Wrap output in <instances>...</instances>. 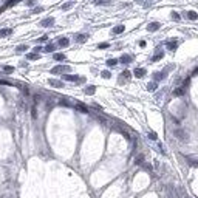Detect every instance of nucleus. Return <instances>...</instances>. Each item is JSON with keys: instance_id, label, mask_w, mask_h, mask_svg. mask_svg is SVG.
Wrapping results in <instances>:
<instances>
[{"instance_id": "obj_33", "label": "nucleus", "mask_w": 198, "mask_h": 198, "mask_svg": "<svg viewBox=\"0 0 198 198\" xmlns=\"http://www.w3.org/2000/svg\"><path fill=\"white\" fill-rule=\"evenodd\" d=\"M172 17H173L175 20H178V19H180V16H178V14H176V12L173 11V12H172Z\"/></svg>"}, {"instance_id": "obj_21", "label": "nucleus", "mask_w": 198, "mask_h": 198, "mask_svg": "<svg viewBox=\"0 0 198 198\" xmlns=\"http://www.w3.org/2000/svg\"><path fill=\"white\" fill-rule=\"evenodd\" d=\"M101 76H102L104 79H108V77H110L112 74H110V71H102V73H101Z\"/></svg>"}, {"instance_id": "obj_10", "label": "nucleus", "mask_w": 198, "mask_h": 198, "mask_svg": "<svg viewBox=\"0 0 198 198\" xmlns=\"http://www.w3.org/2000/svg\"><path fill=\"white\" fill-rule=\"evenodd\" d=\"M12 33L11 28H6V29H0V37H5V36H9Z\"/></svg>"}, {"instance_id": "obj_7", "label": "nucleus", "mask_w": 198, "mask_h": 198, "mask_svg": "<svg viewBox=\"0 0 198 198\" xmlns=\"http://www.w3.org/2000/svg\"><path fill=\"white\" fill-rule=\"evenodd\" d=\"M53 23H54V19H53V17L45 19V20H42V22H40L42 26H50V25H53Z\"/></svg>"}, {"instance_id": "obj_14", "label": "nucleus", "mask_w": 198, "mask_h": 198, "mask_svg": "<svg viewBox=\"0 0 198 198\" xmlns=\"http://www.w3.org/2000/svg\"><path fill=\"white\" fill-rule=\"evenodd\" d=\"M184 95V87H180L173 91V96H183Z\"/></svg>"}, {"instance_id": "obj_11", "label": "nucleus", "mask_w": 198, "mask_h": 198, "mask_svg": "<svg viewBox=\"0 0 198 198\" xmlns=\"http://www.w3.org/2000/svg\"><path fill=\"white\" fill-rule=\"evenodd\" d=\"M95 91H96V87H95V85H88V87L85 88V93H87V95H95Z\"/></svg>"}, {"instance_id": "obj_26", "label": "nucleus", "mask_w": 198, "mask_h": 198, "mask_svg": "<svg viewBox=\"0 0 198 198\" xmlns=\"http://www.w3.org/2000/svg\"><path fill=\"white\" fill-rule=\"evenodd\" d=\"M26 50H28L26 45H19L17 47V51H26Z\"/></svg>"}, {"instance_id": "obj_5", "label": "nucleus", "mask_w": 198, "mask_h": 198, "mask_svg": "<svg viewBox=\"0 0 198 198\" xmlns=\"http://www.w3.org/2000/svg\"><path fill=\"white\" fill-rule=\"evenodd\" d=\"M187 159V163H189V166H193V167H198V159L197 158H193V156H186Z\"/></svg>"}, {"instance_id": "obj_16", "label": "nucleus", "mask_w": 198, "mask_h": 198, "mask_svg": "<svg viewBox=\"0 0 198 198\" xmlns=\"http://www.w3.org/2000/svg\"><path fill=\"white\" fill-rule=\"evenodd\" d=\"M187 17L190 19V20H195V19H198V14H197L195 11H189L187 12Z\"/></svg>"}, {"instance_id": "obj_8", "label": "nucleus", "mask_w": 198, "mask_h": 198, "mask_svg": "<svg viewBox=\"0 0 198 198\" xmlns=\"http://www.w3.org/2000/svg\"><path fill=\"white\" fill-rule=\"evenodd\" d=\"M48 84H50V85H53V87H57V88L62 87V82L60 81H56V79H50Z\"/></svg>"}, {"instance_id": "obj_36", "label": "nucleus", "mask_w": 198, "mask_h": 198, "mask_svg": "<svg viewBox=\"0 0 198 198\" xmlns=\"http://www.w3.org/2000/svg\"><path fill=\"white\" fill-rule=\"evenodd\" d=\"M34 3H36L34 0H28V3H26V5H28V6H33V5H34Z\"/></svg>"}, {"instance_id": "obj_25", "label": "nucleus", "mask_w": 198, "mask_h": 198, "mask_svg": "<svg viewBox=\"0 0 198 198\" xmlns=\"http://www.w3.org/2000/svg\"><path fill=\"white\" fill-rule=\"evenodd\" d=\"M85 39H87L85 34H79L77 36V42H85Z\"/></svg>"}, {"instance_id": "obj_3", "label": "nucleus", "mask_w": 198, "mask_h": 198, "mask_svg": "<svg viewBox=\"0 0 198 198\" xmlns=\"http://www.w3.org/2000/svg\"><path fill=\"white\" fill-rule=\"evenodd\" d=\"M64 79L65 81H71V82H84V77H79L76 74H65Z\"/></svg>"}, {"instance_id": "obj_18", "label": "nucleus", "mask_w": 198, "mask_h": 198, "mask_svg": "<svg viewBox=\"0 0 198 198\" xmlns=\"http://www.w3.org/2000/svg\"><path fill=\"white\" fill-rule=\"evenodd\" d=\"M54 59H56V60H65V54L56 53V54H54Z\"/></svg>"}, {"instance_id": "obj_4", "label": "nucleus", "mask_w": 198, "mask_h": 198, "mask_svg": "<svg viewBox=\"0 0 198 198\" xmlns=\"http://www.w3.org/2000/svg\"><path fill=\"white\" fill-rule=\"evenodd\" d=\"M159 26H161V25H159L158 22H153V23L147 25V29H149L150 33H153V31H156V29H159Z\"/></svg>"}, {"instance_id": "obj_30", "label": "nucleus", "mask_w": 198, "mask_h": 198, "mask_svg": "<svg viewBox=\"0 0 198 198\" xmlns=\"http://www.w3.org/2000/svg\"><path fill=\"white\" fill-rule=\"evenodd\" d=\"M142 159H144V156H142V155H139V156L136 158V164H141V163H142Z\"/></svg>"}, {"instance_id": "obj_1", "label": "nucleus", "mask_w": 198, "mask_h": 198, "mask_svg": "<svg viewBox=\"0 0 198 198\" xmlns=\"http://www.w3.org/2000/svg\"><path fill=\"white\" fill-rule=\"evenodd\" d=\"M175 136L178 138V139H181V141H187V139H189L187 132H184V130H180V129L175 130Z\"/></svg>"}, {"instance_id": "obj_17", "label": "nucleus", "mask_w": 198, "mask_h": 198, "mask_svg": "<svg viewBox=\"0 0 198 198\" xmlns=\"http://www.w3.org/2000/svg\"><path fill=\"white\" fill-rule=\"evenodd\" d=\"M121 62H122V64H130V62H132V57L125 54V56H122V57H121Z\"/></svg>"}, {"instance_id": "obj_2", "label": "nucleus", "mask_w": 198, "mask_h": 198, "mask_svg": "<svg viewBox=\"0 0 198 198\" xmlns=\"http://www.w3.org/2000/svg\"><path fill=\"white\" fill-rule=\"evenodd\" d=\"M65 71H70V67L68 65H57L51 70L53 74H57V73H65Z\"/></svg>"}, {"instance_id": "obj_24", "label": "nucleus", "mask_w": 198, "mask_h": 198, "mask_svg": "<svg viewBox=\"0 0 198 198\" xmlns=\"http://www.w3.org/2000/svg\"><path fill=\"white\" fill-rule=\"evenodd\" d=\"M163 77H164V73H155V81H159Z\"/></svg>"}, {"instance_id": "obj_27", "label": "nucleus", "mask_w": 198, "mask_h": 198, "mask_svg": "<svg viewBox=\"0 0 198 198\" xmlns=\"http://www.w3.org/2000/svg\"><path fill=\"white\" fill-rule=\"evenodd\" d=\"M45 51H47V53L54 51V45H48V47H45Z\"/></svg>"}, {"instance_id": "obj_20", "label": "nucleus", "mask_w": 198, "mask_h": 198, "mask_svg": "<svg viewBox=\"0 0 198 198\" xmlns=\"http://www.w3.org/2000/svg\"><path fill=\"white\" fill-rule=\"evenodd\" d=\"M116 64H118L116 59H108V60H107V65H108V67H115Z\"/></svg>"}, {"instance_id": "obj_29", "label": "nucleus", "mask_w": 198, "mask_h": 198, "mask_svg": "<svg viewBox=\"0 0 198 198\" xmlns=\"http://www.w3.org/2000/svg\"><path fill=\"white\" fill-rule=\"evenodd\" d=\"M3 70H5L6 73H12V71H14V68H12V67H5Z\"/></svg>"}, {"instance_id": "obj_6", "label": "nucleus", "mask_w": 198, "mask_h": 198, "mask_svg": "<svg viewBox=\"0 0 198 198\" xmlns=\"http://www.w3.org/2000/svg\"><path fill=\"white\" fill-rule=\"evenodd\" d=\"M135 76H136V77H142V76L146 74V70L144 68H135Z\"/></svg>"}, {"instance_id": "obj_15", "label": "nucleus", "mask_w": 198, "mask_h": 198, "mask_svg": "<svg viewBox=\"0 0 198 198\" xmlns=\"http://www.w3.org/2000/svg\"><path fill=\"white\" fill-rule=\"evenodd\" d=\"M176 45H178V42H176L175 39H173V42H167V48H169V50H175Z\"/></svg>"}, {"instance_id": "obj_32", "label": "nucleus", "mask_w": 198, "mask_h": 198, "mask_svg": "<svg viewBox=\"0 0 198 198\" xmlns=\"http://www.w3.org/2000/svg\"><path fill=\"white\" fill-rule=\"evenodd\" d=\"M47 40H48V36H42L39 39V42H47Z\"/></svg>"}, {"instance_id": "obj_9", "label": "nucleus", "mask_w": 198, "mask_h": 198, "mask_svg": "<svg viewBox=\"0 0 198 198\" xmlns=\"http://www.w3.org/2000/svg\"><path fill=\"white\" fill-rule=\"evenodd\" d=\"M70 40L67 39V37H62V39H59V47H68Z\"/></svg>"}, {"instance_id": "obj_23", "label": "nucleus", "mask_w": 198, "mask_h": 198, "mask_svg": "<svg viewBox=\"0 0 198 198\" xmlns=\"http://www.w3.org/2000/svg\"><path fill=\"white\" fill-rule=\"evenodd\" d=\"M163 56H164L163 53H158V54H155V56H153V60L156 62V60H159V59H163Z\"/></svg>"}, {"instance_id": "obj_19", "label": "nucleus", "mask_w": 198, "mask_h": 198, "mask_svg": "<svg viewBox=\"0 0 198 198\" xmlns=\"http://www.w3.org/2000/svg\"><path fill=\"white\" fill-rule=\"evenodd\" d=\"M29 60H36V59H39V54H36V53H31V54H28L26 56Z\"/></svg>"}, {"instance_id": "obj_12", "label": "nucleus", "mask_w": 198, "mask_h": 198, "mask_svg": "<svg viewBox=\"0 0 198 198\" xmlns=\"http://www.w3.org/2000/svg\"><path fill=\"white\" fill-rule=\"evenodd\" d=\"M113 33H115V34L124 33V25H118V26H115V28H113Z\"/></svg>"}, {"instance_id": "obj_31", "label": "nucleus", "mask_w": 198, "mask_h": 198, "mask_svg": "<svg viewBox=\"0 0 198 198\" xmlns=\"http://www.w3.org/2000/svg\"><path fill=\"white\" fill-rule=\"evenodd\" d=\"M149 138H150V139H156V133L150 132V133H149Z\"/></svg>"}, {"instance_id": "obj_13", "label": "nucleus", "mask_w": 198, "mask_h": 198, "mask_svg": "<svg viewBox=\"0 0 198 198\" xmlns=\"http://www.w3.org/2000/svg\"><path fill=\"white\" fill-rule=\"evenodd\" d=\"M76 108H77L79 112H82V113H87V112H88V108H87L84 104H76Z\"/></svg>"}, {"instance_id": "obj_35", "label": "nucleus", "mask_w": 198, "mask_h": 198, "mask_svg": "<svg viewBox=\"0 0 198 198\" xmlns=\"http://www.w3.org/2000/svg\"><path fill=\"white\" fill-rule=\"evenodd\" d=\"M99 48H108V43H99Z\"/></svg>"}, {"instance_id": "obj_34", "label": "nucleus", "mask_w": 198, "mask_h": 198, "mask_svg": "<svg viewBox=\"0 0 198 198\" xmlns=\"http://www.w3.org/2000/svg\"><path fill=\"white\" fill-rule=\"evenodd\" d=\"M122 77H130V71H124V73H122Z\"/></svg>"}, {"instance_id": "obj_28", "label": "nucleus", "mask_w": 198, "mask_h": 198, "mask_svg": "<svg viewBox=\"0 0 198 198\" xmlns=\"http://www.w3.org/2000/svg\"><path fill=\"white\" fill-rule=\"evenodd\" d=\"M31 116L34 118V119L37 118V112H36V107H33V108H31Z\"/></svg>"}, {"instance_id": "obj_22", "label": "nucleus", "mask_w": 198, "mask_h": 198, "mask_svg": "<svg viewBox=\"0 0 198 198\" xmlns=\"http://www.w3.org/2000/svg\"><path fill=\"white\" fill-rule=\"evenodd\" d=\"M147 88H149V90H150V91H153V90H155V88H156V84H155V82H150V84H149V85H147Z\"/></svg>"}]
</instances>
